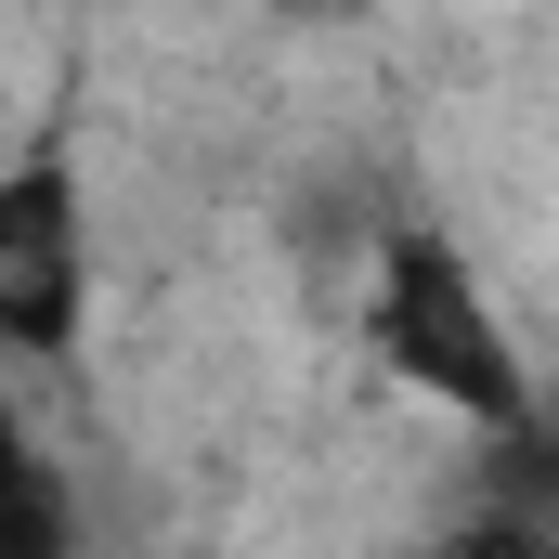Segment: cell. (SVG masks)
<instances>
[{
	"label": "cell",
	"mask_w": 559,
	"mask_h": 559,
	"mask_svg": "<svg viewBox=\"0 0 559 559\" xmlns=\"http://www.w3.org/2000/svg\"><path fill=\"white\" fill-rule=\"evenodd\" d=\"M365 338H378V365H391L417 404H442L455 429L534 442V365H521L495 286L468 274L455 235H417V222L378 235V261H365Z\"/></svg>",
	"instance_id": "cell-1"
},
{
	"label": "cell",
	"mask_w": 559,
	"mask_h": 559,
	"mask_svg": "<svg viewBox=\"0 0 559 559\" xmlns=\"http://www.w3.org/2000/svg\"><path fill=\"white\" fill-rule=\"evenodd\" d=\"M92 338V195L66 143H26L0 169V352H79Z\"/></svg>",
	"instance_id": "cell-2"
},
{
	"label": "cell",
	"mask_w": 559,
	"mask_h": 559,
	"mask_svg": "<svg viewBox=\"0 0 559 559\" xmlns=\"http://www.w3.org/2000/svg\"><path fill=\"white\" fill-rule=\"evenodd\" d=\"M0 559H79V495L13 404H0Z\"/></svg>",
	"instance_id": "cell-3"
},
{
	"label": "cell",
	"mask_w": 559,
	"mask_h": 559,
	"mask_svg": "<svg viewBox=\"0 0 559 559\" xmlns=\"http://www.w3.org/2000/svg\"><path fill=\"white\" fill-rule=\"evenodd\" d=\"M442 559H559L547 521H521V508H481V521H455V547Z\"/></svg>",
	"instance_id": "cell-4"
}]
</instances>
